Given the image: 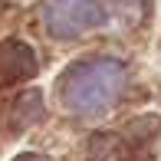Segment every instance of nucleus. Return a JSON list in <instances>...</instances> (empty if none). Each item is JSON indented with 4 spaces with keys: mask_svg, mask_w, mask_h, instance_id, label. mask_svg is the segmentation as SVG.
<instances>
[{
    "mask_svg": "<svg viewBox=\"0 0 161 161\" xmlns=\"http://www.w3.org/2000/svg\"><path fill=\"white\" fill-rule=\"evenodd\" d=\"M125 89V66L119 59H86L76 63L59 82L63 105L72 115L96 119L119 102Z\"/></svg>",
    "mask_w": 161,
    "mask_h": 161,
    "instance_id": "obj_1",
    "label": "nucleus"
},
{
    "mask_svg": "<svg viewBox=\"0 0 161 161\" xmlns=\"http://www.w3.org/2000/svg\"><path fill=\"white\" fill-rule=\"evenodd\" d=\"M105 10H102L99 0H46L43 7V23L53 36H79L86 30L102 23Z\"/></svg>",
    "mask_w": 161,
    "mask_h": 161,
    "instance_id": "obj_2",
    "label": "nucleus"
},
{
    "mask_svg": "<svg viewBox=\"0 0 161 161\" xmlns=\"http://www.w3.org/2000/svg\"><path fill=\"white\" fill-rule=\"evenodd\" d=\"M33 72V56L26 46H3L0 49V79H23Z\"/></svg>",
    "mask_w": 161,
    "mask_h": 161,
    "instance_id": "obj_3",
    "label": "nucleus"
},
{
    "mask_svg": "<svg viewBox=\"0 0 161 161\" xmlns=\"http://www.w3.org/2000/svg\"><path fill=\"white\" fill-rule=\"evenodd\" d=\"M89 155H92V161H115L119 158V142L108 135H99V138H92Z\"/></svg>",
    "mask_w": 161,
    "mask_h": 161,
    "instance_id": "obj_4",
    "label": "nucleus"
},
{
    "mask_svg": "<svg viewBox=\"0 0 161 161\" xmlns=\"http://www.w3.org/2000/svg\"><path fill=\"white\" fill-rule=\"evenodd\" d=\"M20 119H17V125H30V122H36L43 115V105H40V96H26L23 102H20Z\"/></svg>",
    "mask_w": 161,
    "mask_h": 161,
    "instance_id": "obj_5",
    "label": "nucleus"
},
{
    "mask_svg": "<svg viewBox=\"0 0 161 161\" xmlns=\"http://www.w3.org/2000/svg\"><path fill=\"white\" fill-rule=\"evenodd\" d=\"M20 161H46V158H40V155H23Z\"/></svg>",
    "mask_w": 161,
    "mask_h": 161,
    "instance_id": "obj_6",
    "label": "nucleus"
}]
</instances>
